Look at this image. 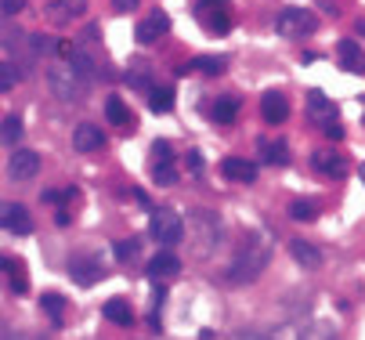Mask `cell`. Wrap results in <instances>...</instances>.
I'll use <instances>...</instances> for the list:
<instances>
[{
    "label": "cell",
    "mask_w": 365,
    "mask_h": 340,
    "mask_svg": "<svg viewBox=\"0 0 365 340\" xmlns=\"http://www.w3.org/2000/svg\"><path fill=\"white\" fill-rule=\"evenodd\" d=\"M58 200H66V192H55V188H43L40 192V203H58Z\"/></svg>",
    "instance_id": "35"
},
{
    "label": "cell",
    "mask_w": 365,
    "mask_h": 340,
    "mask_svg": "<svg viewBox=\"0 0 365 340\" xmlns=\"http://www.w3.org/2000/svg\"><path fill=\"white\" fill-rule=\"evenodd\" d=\"M167 29H170V19H167L163 11H152V15L138 26V33H134V36H138V43H152V40H160Z\"/></svg>",
    "instance_id": "15"
},
{
    "label": "cell",
    "mask_w": 365,
    "mask_h": 340,
    "mask_svg": "<svg viewBox=\"0 0 365 340\" xmlns=\"http://www.w3.org/2000/svg\"><path fill=\"white\" fill-rule=\"evenodd\" d=\"M15 87H19V69L11 58H4L0 62V91H15Z\"/></svg>",
    "instance_id": "31"
},
{
    "label": "cell",
    "mask_w": 365,
    "mask_h": 340,
    "mask_svg": "<svg viewBox=\"0 0 365 340\" xmlns=\"http://www.w3.org/2000/svg\"><path fill=\"white\" fill-rule=\"evenodd\" d=\"M358 177H361V185H365V163H361V170H358Z\"/></svg>",
    "instance_id": "40"
},
{
    "label": "cell",
    "mask_w": 365,
    "mask_h": 340,
    "mask_svg": "<svg viewBox=\"0 0 365 340\" xmlns=\"http://www.w3.org/2000/svg\"><path fill=\"white\" fill-rule=\"evenodd\" d=\"M113 8H116V11H134L138 0H113Z\"/></svg>",
    "instance_id": "38"
},
{
    "label": "cell",
    "mask_w": 365,
    "mask_h": 340,
    "mask_svg": "<svg viewBox=\"0 0 365 340\" xmlns=\"http://www.w3.org/2000/svg\"><path fill=\"white\" fill-rule=\"evenodd\" d=\"M0 268H4V279H8L11 294L26 297V294H29V279H26V272L19 268V261H15V257H4V261H0Z\"/></svg>",
    "instance_id": "19"
},
{
    "label": "cell",
    "mask_w": 365,
    "mask_h": 340,
    "mask_svg": "<svg viewBox=\"0 0 365 340\" xmlns=\"http://www.w3.org/2000/svg\"><path fill=\"white\" fill-rule=\"evenodd\" d=\"M326 138H329V141H340V138H344V127H340V120L326 127Z\"/></svg>",
    "instance_id": "37"
},
{
    "label": "cell",
    "mask_w": 365,
    "mask_h": 340,
    "mask_svg": "<svg viewBox=\"0 0 365 340\" xmlns=\"http://www.w3.org/2000/svg\"><path fill=\"white\" fill-rule=\"evenodd\" d=\"M148 109L152 113H170L174 109V87H152L148 91Z\"/></svg>",
    "instance_id": "25"
},
{
    "label": "cell",
    "mask_w": 365,
    "mask_h": 340,
    "mask_svg": "<svg viewBox=\"0 0 365 340\" xmlns=\"http://www.w3.org/2000/svg\"><path fill=\"white\" fill-rule=\"evenodd\" d=\"M260 116H264L268 123H282L289 116V102L282 98L279 91H268L264 98H260Z\"/></svg>",
    "instance_id": "17"
},
{
    "label": "cell",
    "mask_w": 365,
    "mask_h": 340,
    "mask_svg": "<svg viewBox=\"0 0 365 340\" xmlns=\"http://www.w3.org/2000/svg\"><path fill=\"white\" fill-rule=\"evenodd\" d=\"M4 340H15V333H11V329H4Z\"/></svg>",
    "instance_id": "39"
},
{
    "label": "cell",
    "mask_w": 365,
    "mask_h": 340,
    "mask_svg": "<svg viewBox=\"0 0 365 340\" xmlns=\"http://www.w3.org/2000/svg\"><path fill=\"white\" fill-rule=\"evenodd\" d=\"M268 261H272V239L264 232H246L232 254V261H228V268H225V279L228 282H253L268 268Z\"/></svg>",
    "instance_id": "1"
},
{
    "label": "cell",
    "mask_w": 365,
    "mask_h": 340,
    "mask_svg": "<svg viewBox=\"0 0 365 340\" xmlns=\"http://www.w3.org/2000/svg\"><path fill=\"white\" fill-rule=\"evenodd\" d=\"M289 254H293V261H297L300 268H311V272L322 268V250L311 247L307 239H293V242H289Z\"/></svg>",
    "instance_id": "14"
},
{
    "label": "cell",
    "mask_w": 365,
    "mask_h": 340,
    "mask_svg": "<svg viewBox=\"0 0 365 340\" xmlns=\"http://www.w3.org/2000/svg\"><path fill=\"white\" fill-rule=\"evenodd\" d=\"M260 153H264V163H289L286 141H264V145H260Z\"/></svg>",
    "instance_id": "28"
},
{
    "label": "cell",
    "mask_w": 365,
    "mask_h": 340,
    "mask_svg": "<svg viewBox=\"0 0 365 340\" xmlns=\"http://www.w3.org/2000/svg\"><path fill=\"white\" fill-rule=\"evenodd\" d=\"M73 145H76V153H94V149H101V145H106V134H101L94 123H76Z\"/></svg>",
    "instance_id": "13"
},
{
    "label": "cell",
    "mask_w": 365,
    "mask_h": 340,
    "mask_svg": "<svg viewBox=\"0 0 365 340\" xmlns=\"http://www.w3.org/2000/svg\"><path fill=\"white\" fill-rule=\"evenodd\" d=\"M202 340H214V333H202Z\"/></svg>",
    "instance_id": "41"
},
{
    "label": "cell",
    "mask_w": 365,
    "mask_h": 340,
    "mask_svg": "<svg viewBox=\"0 0 365 340\" xmlns=\"http://www.w3.org/2000/svg\"><path fill=\"white\" fill-rule=\"evenodd\" d=\"M22 4H26V0H0V8H4V15H15V11H22Z\"/></svg>",
    "instance_id": "36"
},
{
    "label": "cell",
    "mask_w": 365,
    "mask_h": 340,
    "mask_svg": "<svg viewBox=\"0 0 365 340\" xmlns=\"http://www.w3.org/2000/svg\"><path fill=\"white\" fill-rule=\"evenodd\" d=\"M101 319H109L113 326H130L134 322V311H130V304L123 297H113V301L101 304Z\"/></svg>",
    "instance_id": "21"
},
{
    "label": "cell",
    "mask_w": 365,
    "mask_h": 340,
    "mask_svg": "<svg viewBox=\"0 0 365 340\" xmlns=\"http://www.w3.org/2000/svg\"><path fill=\"white\" fill-rule=\"evenodd\" d=\"M311 163H315L319 174H326V177H333V181H340V177L347 174V160H344L336 149H319L315 156H311Z\"/></svg>",
    "instance_id": "11"
},
{
    "label": "cell",
    "mask_w": 365,
    "mask_h": 340,
    "mask_svg": "<svg viewBox=\"0 0 365 340\" xmlns=\"http://www.w3.org/2000/svg\"><path fill=\"white\" fill-rule=\"evenodd\" d=\"M69 275H73L80 286H94L106 272H101V264L91 261V257H73V261H69Z\"/></svg>",
    "instance_id": "16"
},
{
    "label": "cell",
    "mask_w": 365,
    "mask_h": 340,
    "mask_svg": "<svg viewBox=\"0 0 365 340\" xmlns=\"http://www.w3.org/2000/svg\"><path fill=\"white\" fill-rule=\"evenodd\" d=\"M181 272V261H178V254H170V250H160L152 261H148V279H174Z\"/></svg>",
    "instance_id": "12"
},
{
    "label": "cell",
    "mask_w": 365,
    "mask_h": 340,
    "mask_svg": "<svg viewBox=\"0 0 365 340\" xmlns=\"http://www.w3.org/2000/svg\"><path fill=\"white\" fill-rule=\"evenodd\" d=\"M199 19H202L206 33H214V36H225L232 29V19H228V11L217 4V0H199Z\"/></svg>",
    "instance_id": "7"
},
{
    "label": "cell",
    "mask_w": 365,
    "mask_h": 340,
    "mask_svg": "<svg viewBox=\"0 0 365 340\" xmlns=\"http://www.w3.org/2000/svg\"><path fill=\"white\" fill-rule=\"evenodd\" d=\"M185 69H199V73H206V76H221V73H225V58L199 55V58H192V66H185ZM185 69H181V73H185Z\"/></svg>",
    "instance_id": "26"
},
{
    "label": "cell",
    "mask_w": 365,
    "mask_h": 340,
    "mask_svg": "<svg viewBox=\"0 0 365 340\" xmlns=\"http://www.w3.org/2000/svg\"><path fill=\"white\" fill-rule=\"evenodd\" d=\"M336 116H340L336 105L326 98L322 91H307V120H311V123H319V127L326 130L329 123H336Z\"/></svg>",
    "instance_id": "8"
},
{
    "label": "cell",
    "mask_w": 365,
    "mask_h": 340,
    "mask_svg": "<svg viewBox=\"0 0 365 340\" xmlns=\"http://www.w3.org/2000/svg\"><path fill=\"white\" fill-rule=\"evenodd\" d=\"M8 174H11L15 181L36 177V174H40V156L29 153V149H15V153H11V163H8Z\"/></svg>",
    "instance_id": "10"
},
{
    "label": "cell",
    "mask_w": 365,
    "mask_h": 340,
    "mask_svg": "<svg viewBox=\"0 0 365 340\" xmlns=\"http://www.w3.org/2000/svg\"><path fill=\"white\" fill-rule=\"evenodd\" d=\"M275 29L282 36H307V33L319 29V19L311 15L307 8H282L279 19H275Z\"/></svg>",
    "instance_id": "5"
},
{
    "label": "cell",
    "mask_w": 365,
    "mask_h": 340,
    "mask_svg": "<svg viewBox=\"0 0 365 340\" xmlns=\"http://www.w3.org/2000/svg\"><path fill=\"white\" fill-rule=\"evenodd\" d=\"M106 116H109V123L113 127H130V109L123 105V98H116V94H109V98H106Z\"/></svg>",
    "instance_id": "23"
},
{
    "label": "cell",
    "mask_w": 365,
    "mask_h": 340,
    "mask_svg": "<svg viewBox=\"0 0 365 340\" xmlns=\"http://www.w3.org/2000/svg\"><path fill=\"white\" fill-rule=\"evenodd\" d=\"M336 55H340V66L347 73H365V55H361V47L354 40H340L336 43Z\"/></svg>",
    "instance_id": "18"
},
{
    "label": "cell",
    "mask_w": 365,
    "mask_h": 340,
    "mask_svg": "<svg viewBox=\"0 0 365 340\" xmlns=\"http://www.w3.org/2000/svg\"><path fill=\"white\" fill-rule=\"evenodd\" d=\"M83 83H87V76H83L73 62L47 66V87H51V94H55L58 102H66V105L83 98Z\"/></svg>",
    "instance_id": "2"
},
{
    "label": "cell",
    "mask_w": 365,
    "mask_h": 340,
    "mask_svg": "<svg viewBox=\"0 0 365 340\" xmlns=\"http://www.w3.org/2000/svg\"><path fill=\"white\" fill-rule=\"evenodd\" d=\"M239 105H242V102L235 98V94H225V98H217L214 109H210V113H214V123H232V120L239 116Z\"/></svg>",
    "instance_id": "22"
},
{
    "label": "cell",
    "mask_w": 365,
    "mask_h": 340,
    "mask_svg": "<svg viewBox=\"0 0 365 340\" xmlns=\"http://www.w3.org/2000/svg\"><path fill=\"white\" fill-rule=\"evenodd\" d=\"M152 181L155 185H163V188H170V185H178V170H174V163H152Z\"/></svg>",
    "instance_id": "29"
},
{
    "label": "cell",
    "mask_w": 365,
    "mask_h": 340,
    "mask_svg": "<svg viewBox=\"0 0 365 340\" xmlns=\"http://www.w3.org/2000/svg\"><path fill=\"white\" fill-rule=\"evenodd\" d=\"M87 11V0H51L47 4V19L55 26H69Z\"/></svg>",
    "instance_id": "9"
},
{
    "label": "cell",
    "mask_w": 365,
    "mask_h": 340,
    "mask_svg": "<svg viewBox=\"0 0 365 340\" xmlns=\"http://www.w3.org/2000/svg\"><path fill=\"white\" fill-rule=\"evenodd\" d=\"M0 225H4V232H11V235H29V232H33L29 210H26L22 203H11V200L0 207Z\"/></svg>",
    "instance_id": "6"
},
{
    "label": "cell",
    "mask_w": 365,
    "mask_h": 340,
    "mask_svg": "<svg viewBox=\"0 0 365 340\" xmlns=\"http://www.w3.org/2000/svg\"><path fill=\"white\" fill-rule=\"evenodd\" d=\"M217 4H221V0H217Z\"/></svg>",
    "instance_id": "42"
},
{
    "label": "cell",
    "mask_w": 365,
    "mask_h": 340,
    "mask_svg": "<svg viewBox=\"0 0 365 340\" xmlns=\"http://www.w3.org/2000/svg\"><path fill=\"white\" fill-rule=\"evenodd\" d=\"M113 250H116V257H120V261H134V257L141 254V242H138V239H120Z\"/></svg>",
    "instance_id": "32"
},
{
    "label": "cell",
    "mask_w": 365,
    "mask_h": 340,
    "mask_svg": "<svg viewBox=\"0 0 365 340\" xmlns=\"http://www.w3.org/2000/svg\"><path fill=\"white\" fill-rule=\"evenodd\" d=\"M40 308H43V315L55 322V326H62V319H66V297L62 294H43L40 297Z\"/></svg>",
    "instance_id": "24"
},
{
    "label": "cell",
    "mask_w": 365,
    "mask_h": 340,
    "mask_svg": "<svg viewBox=\"0 0 365 340\" xmlns=\"http://www.w3.org/2000/svg\"><path fill=\"white\" fill-rule=\"evenodd\" d=\"M148 232L155 242H163V247H174V242L185 239V221L178 217V210L170 207H155L152 217H148Z\"/></svg>",
    "instance_id": "4"
},
{
    "label": "cell",
    "mask_w": 365,
    "mask_h": 340,
    "mask_svg": "<svg viewBox=\"0 0 365 340\" xmlns=\"http://www.w3.org/2000/svg\"><path fill=\"white\" fill-rule=\"evenodd\" d=\"M0 138H4V145H11V149H19V141H22V120L15 113L4 116V130H0Z\"/></svg>",
    "instance_id": "27"
},
{
    "label": "cell",
    "mask_w": 365,
    "mask_h": 340,
    "mask_svg": "<svg viewBox=\"0 0 365 340\" xmlns=\"http://www.w3.org/2000/svg\"><path fill=\"white\" fill-rule=\"evenodd\" d=\"M307 340H336V333H333V326H329V322H319L315 329L307 333Z\"/></svg>",
    "instance_id": "34"
},
{
    "label": "cell",
    "mask_w": 365,
    "mask_h": 340,
    "mask_svg": "<svg viewBox=\"0 0 365 340\" xmlns=\"http://www.w3.org/2000/svg\"><path fill=\"white\" fill-rule=\"evenodd\" d=\"M160 160H163V163L174 160V145H170V141H155V145H152V163H160Z\"/></svg>",
    "instance_id": "33"
},
{
    "label": "cell",
    "mask_w": 365,
    "mask_h": 340,
    "mask_svg": "<svg viewBox=\"0 0 365 340\" xmlns=\"http://www.w3.org/2000/svg\"><path fill=\"white\" fill-rule=\"evenodd\" d=\"M188 228H192V250L199 257H210L217 250V242H221V221L214 214H206V210H195Z\"/></svg>",
    "instance_id": "3"
},
{
    "label": "cell",
    "mask_w": 365,
    "mask_h": 340,
    "mask_svg": "<svg viewBox=\"0 0 365 340\" xmlns=\"http://www.w3.org/2000/svg\"><path fill=\"white\" fill-rule=\"evenodd\" d=\"M289 217L293 221H315L319 217V207L311 203V200H297V203H289Z\"/></svg>",
    "instance_id": "30"
},
{
    "label": "cell",
    "mask_w": 365,
    "mask_h": 340,
    "mask_svg": "<svg viewBox=\"0 0 365 340\" xmlns=\"http://www.w3.org/2000/svg\"><path fill=\"white\" fill-rule=\"evenodd\" d=\"M221 170H225L232 181H242V185H253V181H257V167H253L250 160H239V156H228V160L221 163Z\"/></svg>",
    "instance_id": "20"
}]
</instances>
